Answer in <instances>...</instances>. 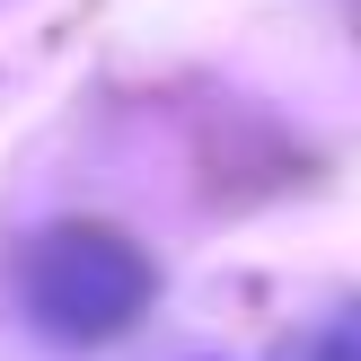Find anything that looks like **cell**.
Wrapping results in <instances>:
<instances>
[{"mask_svg":"<svg viewBox=\"0 0 361 361\" xmlns=\"http://www.w3.org/2000/svg\"><path fill=\"white\" fill-rule=\"evenodd\" d=\"M150 300H159V264L106 221H53L18 247V309L62 353L123 344L150 317Z\"/></svg>","mask_w":361,"mask_h":361,"instance_id":"cell-1","label":"cell"},{"mask_svg":"<svg viewBox=\"0 0 361 361\" xmlns=\"http://www.w3.org/2000/svg\"><path fill=\"white\" fill-rule=\"evenodd\" d=\"M291 361H361V309H335L317 335H300Z\"/></svg>","mask_w":361,"mask_h":361,"instance_id":"cell-2","label":"cell"}]
</instances>
